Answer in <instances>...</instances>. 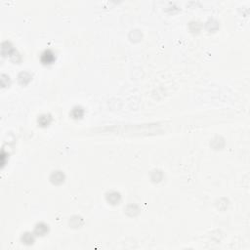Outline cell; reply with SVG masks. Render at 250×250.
Here are the masks:
<instances>
[{
  "label": "cell",
  "mask_w": 250,
  "mask_h": 250,
  "mask_svg": "<svg viewBox=\"0 0 250 250\" xmlns=\"http://www.w3.org/2000/svg\"><path fill=\"white\" fill-rule=\"evenodd\" d=\"M55 61L54 53L50 50H46L41 55V62L45 64H50Z\"/></svg>",
  "instance_id": "obj_1"
},
{
  "label": "cell",
  "mask_w": 250,
  "mask_h": 250,
  "mask_svg": "<svg viewBox=\"0 0 250 250\" xmlns=\"http://www.w3.org/2000/svg\"><path fill=\"white\" fill-rule=\"evenodd\" d=\"M83 114H84V110L80 106H75L71 112V115L75 118H80L83 116Z\"/></svg>",
  "instance_id": "obj_2"
},
{
  "label": "cell",
  "mask_w": 250,
  "mask_h": 250,
  "mask_svg": "<svg viewBox=\"0 0 250 250\" xmlns=\"http://www.w3.org/2000/svg\"><path fill=\"white\" fill-rule=\"evenodd\" d=\"M51 121V117L50 115L47 114H43L38 118V123L41 125V126H47V125L50 123Z\"/></svg>",
  "instance_id": "obj_3"
},
{
  "label": "cell",
  "mask_w": 250,
  "mask_h": 250,
  "mask_svg": "<svg viewBox=\"0 0 250 250\" xmlns=\"http://www.w3.org/2000/svg\"><path fill=\"white\" fill-rule=\"evenodd\" d=\"M53 179H56V180H54L53 182H55V183H61V182L64 181V174L60 172V171H57V172H55L52 175V180Z\"/></svg>",
  "instance_id": "obj_4"
},
{
  "label": "cell",
  "mask_w": 250,
  "mask_h": 250,
  "mask_svg": "<svg viewBox=\"0 0 250 250\" xmlns=\"http://www.w3.org/2000/svg\"><path fill=\"white\" fill-rule=\"evenodd\" d=\"M47 231H48L47 226L44 225V224H39V225L36 226V228H35V231H36L37 234H45Z\"/></svg>",
  "instance_id": "obj_5"
}]
</instances>
